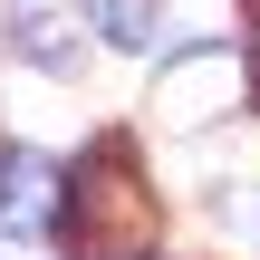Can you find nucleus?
Masks as SVG:
<instances>
[{
  "mask_svg": "<svg viewBox=\"0 0 260 260\" xmlns=\"http://www.w3.org/2000/svg\"><path fill=\"white\" fill-rule=\"evenodd\" d=\"M58 251L68 260H154V193H145V174H135V154L125 145H96L68 183H58Z\"/></svg>",
  "mask_w": 260,
  "mask_h": 260,
  "instance_id": "nucleus-1",
  "label": "nucleus"
},
{
  "mask_svg": "<svg viewBox=\"0 0 260 260\" xmlns=\"http://www.w3.org/2000/svg\"><path fill=\"white\" fill-rule=\"evenodd\" d=\"M241 48H222V39H203V48H183V58H164V77H154V116L164 125H212V116H232L241 106Z\"/></svg>",
  "mask_w": 260,
  "mask_h": 260,
  "instance_id": "nucleus-2",
  "label": "nucleus"
},
{
  "mask_svg": "<svg viewBox=\"0 0 260 260\" xmlns=\"http://www.w3.org/2000/svg\"><path fill=\"white\" fill-rule=\"evenodd\" d=\"M58 164L29 154V145H0V232H48L58 222Z\"/></svg>",
  "mask_w": 260,
  "mask_h": 260,
  "instance_id": "nucleus-3",
  "label": "nucleus"
},
{
  "mask_svg": "<svg viewBox=\"0 0 260 260\" xmlns=\"http://www.w3.org/2000/svg\"><path fill=\"white\" fill-rule=\"evenodd\" d=\"M87 29H96L106 48H154L164 10H154V0H87Z\"/></svg>",
  "mask_w": 260,
  "mask_h": 260,
  "instance_id": "nucleus-4",
  "label": "nucleus"
},
{
  "mask_svg": "<svg viewBox=\"0 0 260 260\" xmlns=\"http://www.w3.org/2000/svg\"><path fill=\"white\" fill-rule=\"evenodd\" d=\"M251 77H260V48H251Z\"/></svg>",
  "mask_w": 260,
  "mask_h": 260,
  "instance_id": "nucleus-5",
  "label": "nucleus"
}]
</instances>
